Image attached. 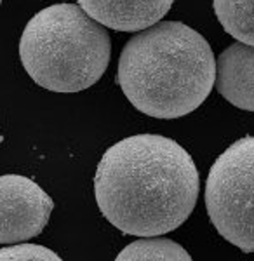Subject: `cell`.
I'll use <instances>...</instances> for the list:
<instances>
[{"label": "cell", "instance_id": "obj_1", "mask_svg": "<svg viewBox=\"0 0 254 261\" xmlns=\"http://www.w3.org/2000/svg\"><path fill=\"white\" fill-rule=\"evenodd\" d=\"M94 195L103 216L122 233L164 235L192 214L198 199V171L174 140L136 134L103 153Z\"/></svg>", "mask_w": 254, "mask_h": 261}, {"label": "cell", "instance_id": "obj_2", "mask_svg": "<svg viewBox=\"0 0 254 261\" xmlns=\"http://www.w3.org/2000/svg\"><path fill=\"white\" fill-rule=\"evenodd\" d=\"M209 42L181 21H157L124 45L117 82L136 110L180 119L197 110L214 87Z\"/></svg>", "mask_w": 254, "mask_h": 261}, {"label": "cell", "instance_id": "obj_3", "mask_svg": "<svg viewBox=\"0 0 254 261\" xmlns=\"http://www.w3.org/2000/svg\"><path fill=\"white\" fill-rule=\"evenodd\" d=\"M110 54L108 32L77 4H54L37 12L19 40L27 73L54 92L94 86L108 68Z\"/></svg>", "mask_w": 254, "mask_h": 261}, {"label": "cell", "instance_id": "obj_4", "mask_svg": "<svg viewBox=\"0 0 254 261\" xmlns=\"http://www.w3.org/2000/svg\"><path fill=\"white\" fill-rule=\"evenodd\" d=\"M206 209L225 241L254 252V136H244L216 159L206 181Z\"/></svg>", "mask_w": 254, "mask_h": 261}, {"label": "cell", "instance_id": "obj_5", "mask_svg": "<svg viewBox=\"0 0 254 261\" xmlns=\"http://www.w3.org/2000/svg\"><path fill=\"white\" fill-rule=\"evenodd\" d=\"M54 209L35 181L19 174L0 176V244H18L42 233Z\"/></svg>", "mask_w": 254, "mask_h": 261}, {"label": "cell", "instance_id": "obj_6", "mask_svg": "<svg viewBox=\"0 0 254 261\" xmlns=\"http://www.w3.org/2000/svg\"><path fill=\"white\" fill-rule=\"evenodd\" d=\"M216 91L228 103L254 112V45L234 42L216 60Z\"/></svg>", "mask_w": 254, "mask_h": 261}, {"label": "cell", "instance_id": "obj_7", "mask_svg": "<svg viewBox=\"0 0 254 261\" xmlns=\"http://www.w3.org/2000/svg\"><path fill=\"white\" fill-rule=\"evenodd\" d=\"M103 27L117 32H139L167 14L174 0H77Z\"/></svg>", "mask_w": 254, "mask_h": 261}, {"label": "cell", "instance_id": "obj_8", "mask_svg": "<svg viewBox=\"0 0 254 261\" xmlns=\"http://www.w3.org/2000/svg\"><path fill=\"white\" fill-rule=\"evenodd\" d=\"M213 7L228 35L254 45V0H213Z\"/></svg>", "mask_w": 254, "mask_h": 261}, {"label": "cell", "instance_id": "obj_9", "mask_svg": "<svg viewBox=\"0 0 254 261\" xmlns=\"http://www.w3.org/2000/svg\"><path fill=\"white\" fill-rule=\"evenodd\" d=\"M150 259L190 261L192 256L180 244L169 241V239L159 237V235L141 237L139 241H134L133 244L124 247L120 251V254H117V261H150Z\"/></svg>", "mask_w": 254, "mask_h": 261}, {"label": "cell", "instance_id": "obj_10", "mask_svg": "<svg viewBox=\"0 0 254 261\" xmlns=\"http://www.w3.org/2000/svg\"><path fill=\"white\" fill-rule=\"evenodd\" d=\"M32 259H44V261H59L61 258L54 251L37 244H24L18 242L16 246L4 247L0 249V261H32Z\"/></svg>", "mask_w": 254, "mask_h": 261}, {"label": "cell", "instance_id": "obj_11", "mask_svg": "<svg viewBox=\"0 0 254 261\" xmlns=\"http://www.w3.org/2000/svg\"><path fill=\"white\" fill-rule=\"evenodd\" d=\"M0 4H2V0H0Z\"/></svg>", "mask_w": 254, "mask_h": 261}]
</instances>
